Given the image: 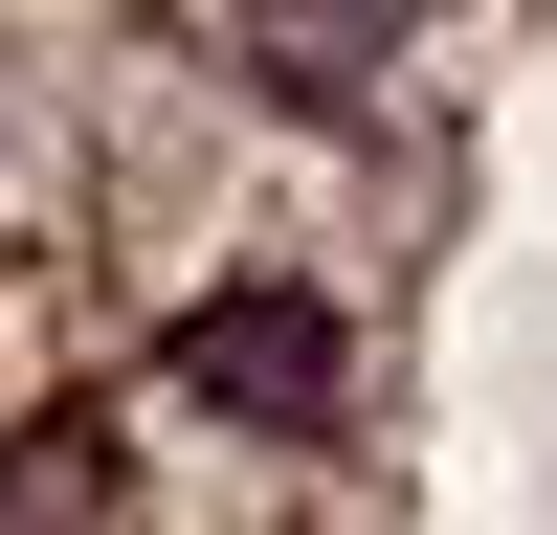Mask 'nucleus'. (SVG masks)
<instances>
[{"label": "nucleus", "instance_id": "7ed1b4c3", "mask_svg": "<svg viewBox=\"0 0 557 535\" xmlns=\"http://www.w3.org/2000/svg\"><path fill=\"white\" fill-rule=\"evenodd\" d=\"M246 45H268V89H380L401 23H246Z\"/></svg>", "mask_w": 557, "mask_h": 535}, {"label": "nucleus", "instance_id": "f03ea898", "mask_svg": "<svg viewBox=\"0 0 557 535\" xmlns=\"http://www.w3.org/2000/svg\"><path fill=\"white\" fill-rule=\"evenodd\" d=\"M0 535H112V469L89 446H0Z\"/></svg>", "mask_w": 557, "mask_h": 535}, {"label": "nucleus", "instance_id": "f257e3e1", "mask_svg": "<svg viewBox=\"0 0 557 535\" xmlns=\"http://www.w3.org/2000/svg\"><path fill=\"white\" fill-rule=\"evenodd\" d=\"M178 380L246 401V424H312V401H335V312L312 290H223V312H178Z\"/></svg>", "mask_w": 557, "mask_h": 535}]
</instances>
